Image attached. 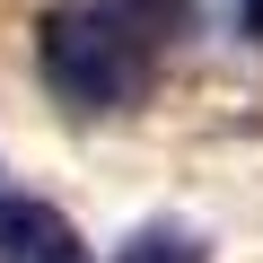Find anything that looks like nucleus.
<instances>
[{"mask_svg": "<svg viewBox=\"0 0 263 263\" xmlns=\"http://www.w3.org/2000/svg\"><path fill=\"white\" fill-rule=\"evenodd\" d=\"M35 70L70 114H123L149 88V27H132L105 0H70V9H44L35 27Z\"/></svg>", "mask_w": 263, "mask_h": 263, "instance_id": "f257e3e1", "label": "nucleus"}, {"mask_svg": "<svg viewBox=\"0 0 263 263\" xmlns=\"http://www.w3.org/2000/svg\"><path fill=\"white\" fill-rule=\"evenodd\" d=\"M0 263H97V254H88V237H79L70 211L0 184Z\"/></svg>", "mask_w": 263, "mask_h": 263, "instance_id": "f03ea898", "label": "nucleus"}, {"mask_svg": "<svg viewBox=\"0 0 263 263\" xmlns=\"http://www.w3.org/2000/svg\"><path fill=\"white\" fill-rule=\"evenodd\" d=\"M114 263H211V254H202V237H193V228L149 219V228H132V237H123V254H114Z\"/></svg>", "mask_w": 263, "mask_h": 263, "instance_id": "7ed1b4c3", "label": "nucleus"}, {"mask_svg": "<svg viewBox=\"0 0 263 263\" xmlns=\"http://www.w3.org/2000/svg\"><path fill=\"white\" fill-rule=\"evenodd\" d=\"M237 27H246V35L263 44V0H237Z\"/></svg>", "mask_w": 263, "mask_h": 263, "instance_id": "20e7f679", "label": "nucleus"}]
</instances>
